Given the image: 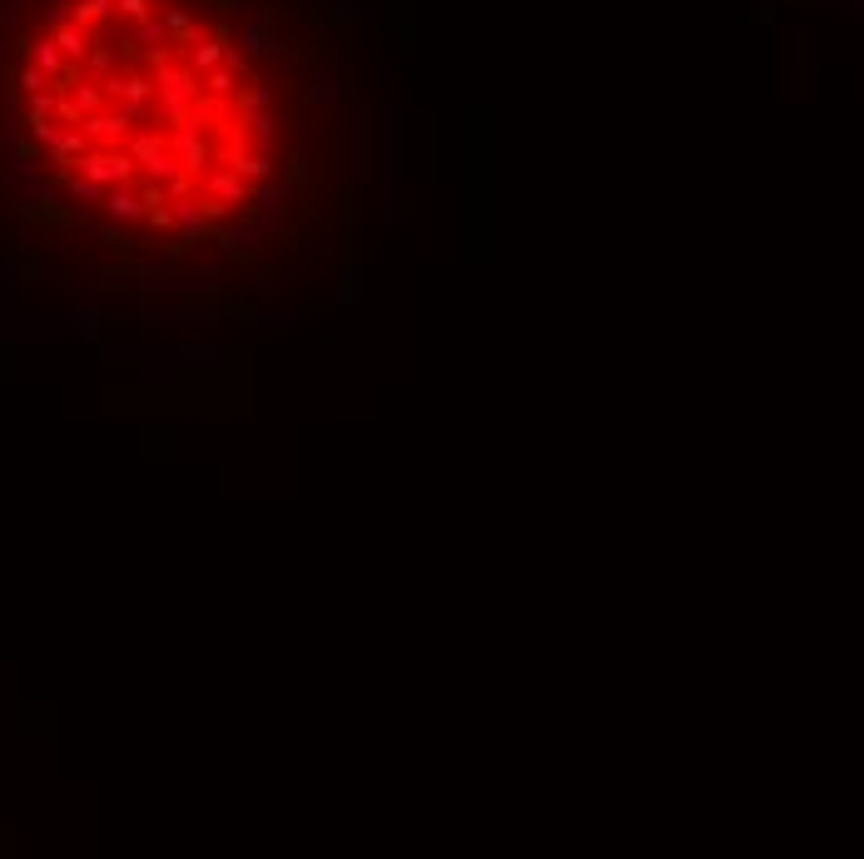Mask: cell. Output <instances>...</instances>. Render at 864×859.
I'll list each match as a JSON object with an SVG mask.
<instances>
[{
    "label": "cell",
    "mask_w": 864,
    "mask_h": 859,
    "mask_svg": "<svg viewBox=\"0 0 864 859\" xmlns=\"http://www.w3.org/2000/svg\"><path fill=\"white\" fill-rule=\"evenodd\" d=\"M254 40L219 0H30L5 50L25 154L125 219L184 204V169L264 174Z\"/></svg>",
    "instance_id": "obj_1"
}]
</instances>
